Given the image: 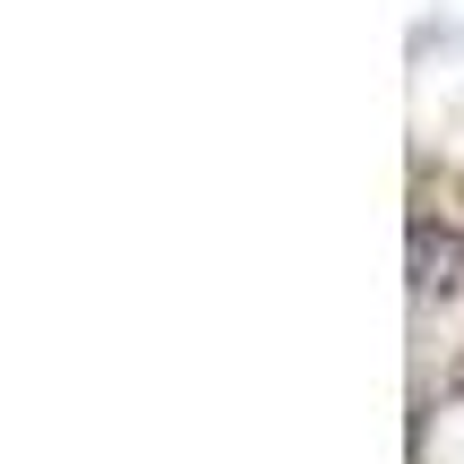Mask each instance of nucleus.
Returning <instances> with one entry per match:
<instances>
[{"label":"nucleus","mask_w":464,"mask_h":464,"mask_svg":"<svg viewBox=\"0 0 464 464\" xmlns=\"http://www.w3.org/2000/svg\"><path fill=\"white\" fill-rule=\"evenodd\" d=\"M464 284V232L413 216V293H456Z\"/></svg>","instance_id":"obj_1"}]
</instances>
